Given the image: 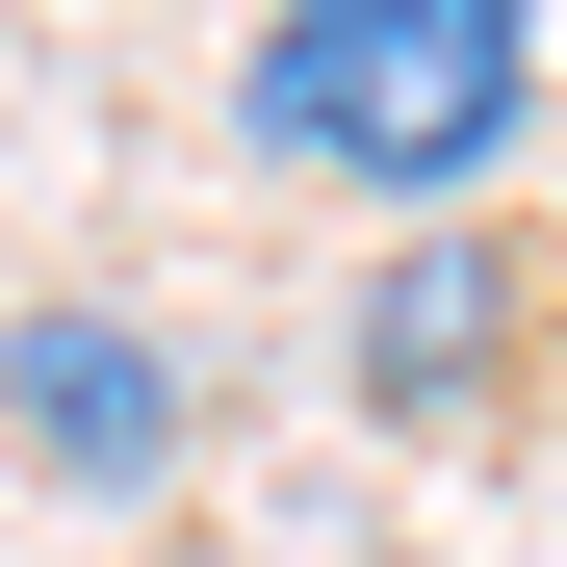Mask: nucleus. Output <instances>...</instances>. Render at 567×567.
<instances>
[{"label":"nucleus","mask_w":567,"mask_h":567,"mask_svg":"<svg viewBox=\"0 0 567 567\" xmlns=\"http://www.w3.org/2000/svg\"><path fill=\"white\" fill-rule=\"evenodd\" d=\"M542 130V27L516 0H284V27H233V155L258 181H336V207H491Z\"/></svg>","instance_id":"1"},{"label":"nucleus","mask_w":567,"mask_h":567,"mask_svg":"<svg viewBox=\"0 0 567 567\" xmlns=\"http://www.w3.org/2000/svg\"><path fill=\"white\" fill-rule=\"evenodd\" d=\"M542 361H567L542 233H491V207L361 233V284H336V388H361V439H516V413H542Z\"/></svg>","instance_id":"2"},{"label":"nucleus","mask_w":567,"mask_h":567,"mask_svg":"<svg viewBox=\"0 0 567 567\" xmlns=\"http://www.w3.org/2000/svg\"><path fill=\"white\" fill-rule=\"evenodd\" d=\"M0 464H27L52 516H155L181 464H207V361H181V310H130V284H27V310H0Z\"/></svg>","instance_id":"3"}]
</instances>
